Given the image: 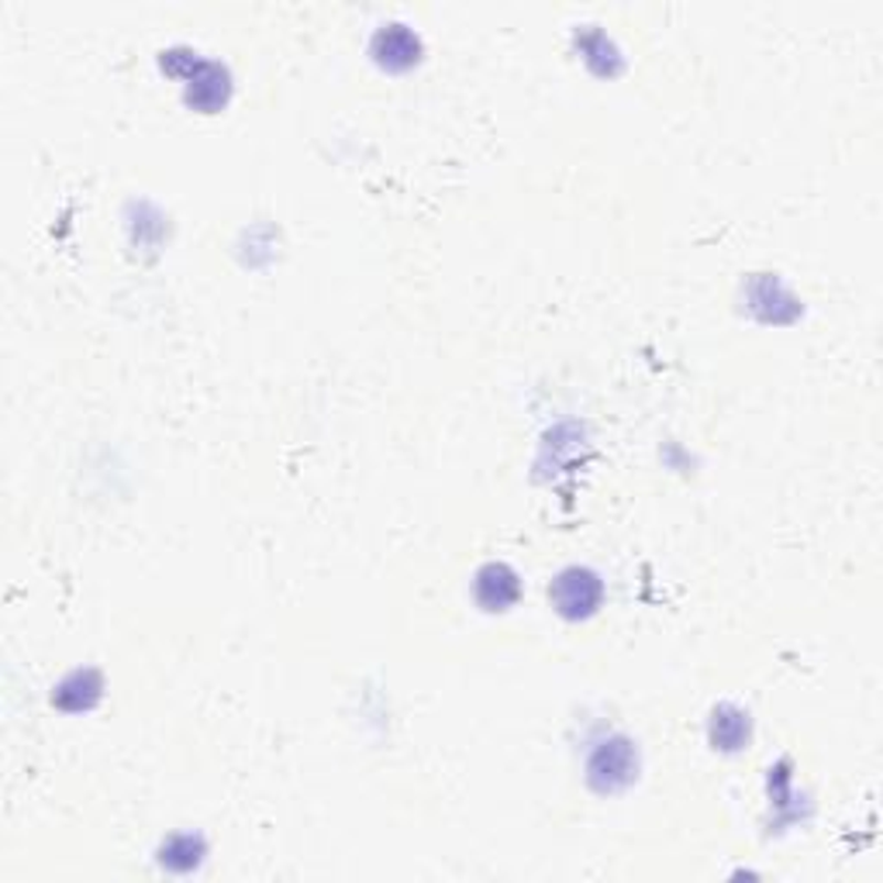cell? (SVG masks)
<instances>
[{"label": "cell", "instance_id": "cell-1", "mask_svg": "<svg viewBox=\"0 0 883 883\" xmlns=\"http://www.w3.org/2000/svg\"><path fill=\"white\" fill-rule=\"evenodd\" d=\"M553 601L559 614L566 618H587L601 604V580H597L590 569H566L553 584Z\"/></svg>", "mask_w": 883, "mask_h": 883}, {"label": "cell", "instance_id": "cell-2", "mask_svg": "<svg viewBox=\"0 0 883 883\" xmlns=\"http://www.w3.org/2000/svg\"><path fill=\"white\" fill-rule=\"evenodd\" d=\"M635 776V752L629 742H611L593 756L590 781L601 791H618Z\"/></svg>", "mask_w": 883, "mask_h": 883}, {"label": "cell", "instance_id": "cell-3", "mask_svg": "<svg viewBox=\"0 0 883 883\" xmlns=\"http://www.w3.org/2000/svg\"><path fill=\"white\" fill-rule=\"evenodd\" d=\"M517 577L511 574L508 566L493 563V566H483L480 577H477V597L487 611H504L508 604L517 601Z\"/></svg>", "mask_w": 883, "mask_h": 883}, {"label": "cell", "instance_id": "cell-4", "mask_svg": "<svg viewBox=\"0 0 883 883\" xmlns=\"http://www.w3.org/2000/svg\"><path fill=\"white\" fill-rule=\"evenodd\" d=\"M373 48H377L380 63L394 66V69H401V66H407V63L418 59V39H414V35L404 29V24H391V29H383V32L377 35Z\"/></svg>", "mask_w": 883, "mask_h": 883}, {"label": "cell", "instance_id": "cell-5", "mask_svg": "<svg viewBox=\"0 0 883 883\" xmlns=\"http://www.w3.org/2000/svg\"><path fill=\"white\" fill-rule=\"evenodd\" d=\"M228 94V76L225 69L218 66H200V76L194 80L190 87V103H197V108H218V103L225 100Z\"/></svg>", "mask_w": 883, "mask_h": 883}, {"label": "cell", "instance_id": "cell-6", "mask_svg": "<svg viewBox=\"0 0 883 883\" xmlns=\"http://www.w3.org/2000/svg\"><path fill=\"white\" fill-rule=\"evenodd\" d=\"M745 735H749V721L742 715H735V724L729 718H718L715 724V742H721L724 749H735Z\"/></svg>", "mask_w": 883, "mask_h": 883}]
</instances>
